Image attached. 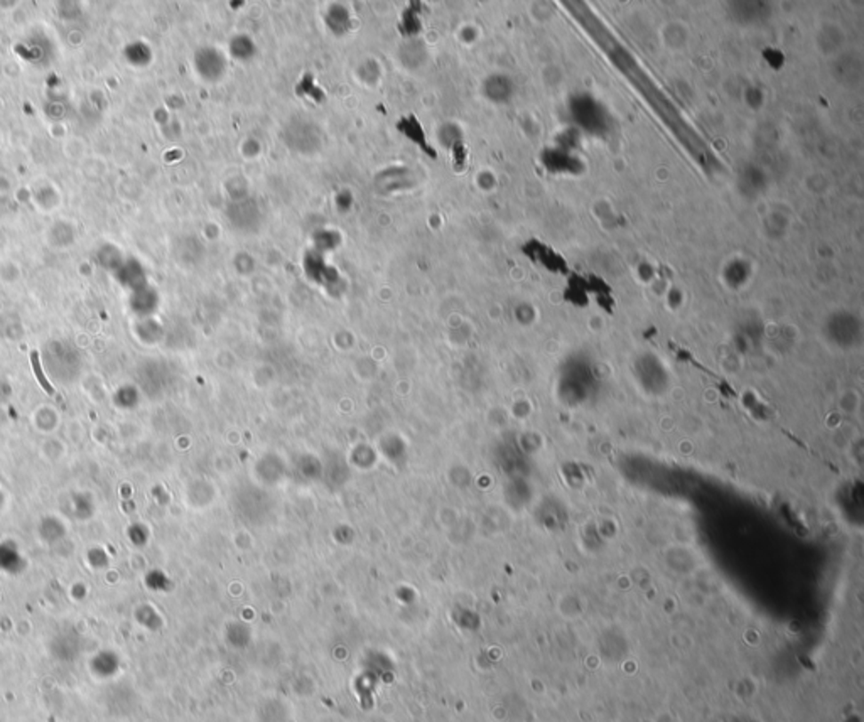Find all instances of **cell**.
Segmentation results:
<instances>
[{
	"label": "cell",
	"instance_id": "6da1fadb",
	"mask_svg": "<svg viewBox=\"0 0 864 722\" xmlns=\"http://www.w3.org/2000/svg\"><path fill=\"white\" fill-rule=\"evenodd\" d=\"M31 363H33L34 375H36V378H37V381H39L41 389H43V390H44V392H46L48 395L54 394V389L51 387L48 378H46V375H44V372H43V368H41V360H39V355H37L36 351L31 353Z\"/></svg>",
	"mask_w": 864,
	"mask_h": 722
}]
</instances>
